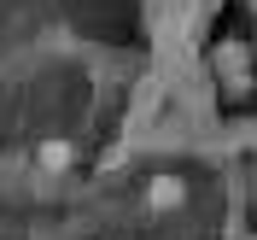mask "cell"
<instances>
[{
    "label": "cell",
    "instance_id": "1",
    "mask_svg": "<svg viewBox=\"0 0 257 240\" xmlns=\"http://www.w3.org/2000/svg\"><path fill=\"white\" fill-rule=\"evenodd\" d=\"M146 205L152 211H181L187 205V182L181 176H152L146 182Z\"/></svg>",
    "mask_w": 257,
    "mask_h": 240
},
{
    "label": "cell",
    "instance_id": "2",
    "mask_svg": "<svg viewBox=\"0 0 257 240\" xmlns=\"http://www.w3.org/2000/svg\"><path fill=\"white\" fill-rule=\"evenodd\" d=\"M70 158H76V146H70V141H47V146H41V170H64Z\"/></svg>",
    "mask_w": 257,
    "mask_h": 240
},
{
    "label": "cell",
    "instance_id": "3",
    "mask_svg": "<svg viewBox=\"0 0 257 240\" xmlns=\"http://www.w3.org/2000/svg\"><path fill=\"white\" fill-rule=\"evenodd\" d=\"M111 240H117V234H111Z\"/></svg>",
    "mask_w": 257,
    "mask_h": 240
}]
</instances>
